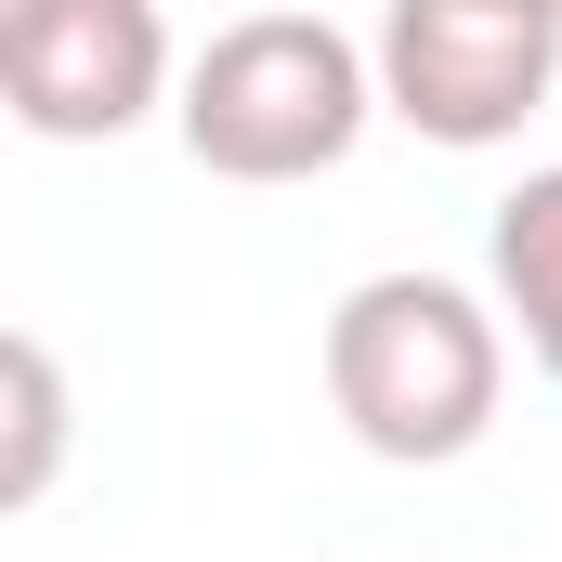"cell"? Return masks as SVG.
Returning a JSON list of instances; mask_svg holds the SVG:
<instances>
[{
	"mask_svg": "<svg viewBox=\"0 0 562 562\" xmlns=\"http://www.w3.org/2000/svg\"><path fill=\"white\" fill-rule=\"evenodd\" d=\"M484 276H497V327L537 353V380H562V170H524L497 196Z\"/></svg>",
	"mask_w": 562,
	"mask_h": 562,
	"instance_id": "5b68a950",
	"label": "cell"
},
{
	"mask_svg": "<svg viewBox=\"0 0 562 562\" xmlns=\"http://www.w3.org/2000/svg\"><path fill=\"white\" fill-rule=\"evenodd\" d=\"M380 105L419 144H510L562 79V13L550 0H393L380 13Z\"/></svg>",
	"mask_w": 562,
	"mask_h": 562,
	"instance_id": "3957f363",
	"label": "cell"
},
{
	"mask_svg": "<svg viewBox=\"0 0 562 562\" xmlns=\"http://www.w3.org/2000/svg\"><path fill=\"white\" fill-rule=\"evenodd\" d=\"M510 393V327L497 301H471L458 276H367L327 314V406L367 458L393 471H445L497 431Z\"/></svg>",
	"mask_w": 562,
	"mask_h": 562,
	"instance_id": "6da1fadb",
	"label": "cell"
},
{
	"mask_svg": "<svg viewBox=\"0 0 562 562\" xmlns=\"http://www.w3.org/2000/svg\"><path fill=\"white\" fill-rule=\"evenodd\" d=\"M0 92L40 144H119L170 92V26H157V0H13Z\"/></svg>",
	"mask_w": 562,
	"mask_h": 562,
	"instance_id": "277c9868",
	"label": "cell"
},
{
	"mask_svg": "<svg viewBox=\"0 0 562 562\" xmlns=\"http://www.w3.org/2000/svg\"><path fill=\"white\" fill-rule=\"evenodd\" d=\"M0 393H13V445H0V510H40L53 471H66V367L40 327L0 340Z\"/></svg>",
	"mask_w": 562,
	"mask_h": 562,
	"instance_id": "8992f818",
	"label": "cell"
},
{
	"mask_svg": "<svg viewBox=\"0 0 562 562\" xmlns=\"http://www.w3.org/2000/svg\"><path fill=\"white\" fill-rule=\"evenodd\" d=\"M170 119L210 183H314L380 119V53L327 13H236L196 40Z\"/></svg>",
	"mask_w": 562,
	"mask_h": 562,
	"instance_id": "7a4b0ae2",
	"label": "cell"
}]
</instances>
